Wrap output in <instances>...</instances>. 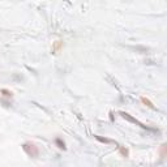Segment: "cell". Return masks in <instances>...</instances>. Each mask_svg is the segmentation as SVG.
<instances>
[{
	"label": "cell",
	"mask_w": 167,
	"mask_h": 167,
	"mask_svg": "<svg viewBox=\"0 0 167 167\" xmlns=\"http://www.w3.org/2000/svg\"><path fill=\"white\" fill-rule=\"evenodd\" d=\"M22 149H24V151L29 155V157H37V155L39 154L38 148L31 142H25L24 145H22Z\"/></svg>",
	"instance_id": "6da1fadb"
},
{
	"label": "cell",
	"mask_w": 167,
	"mask_h": 167,
	"mask_svg": "<svg viewBox=\"0 0 167 167\" xmlns=\"http://www.w3.org/2000/svg\"><path fill=\"white\" fill-rule=\"evenodd\" d=\"M140 100H141V102H142V103H144V105H145V106H148V107H150V108H154L153 103H151L150 100H149V99H146L145 97H141V98H140Z\"/></svg>",
	"instance_id": "7a4b0ae2"
},
{
	"label": "cell",
	"mask_w": 167,
	"mask_h": 167,
	"mask_svg": "<svg viewBox=\"0 0 167 167\" xmlns=\"http://www.w3.org/2000/svg\"><path fill=\"white\" fill-rule=\"evenodd\" d=\"M55 142H56V145L59 146L60 149H64V150H65V144H64V141H62V139H56Z\"/></svg>",
	"instance_id": "3957f363"
},
{
	"label": "cell",
	"mask_w": 167,
	"mask_h": 167,
	"mask_svg": "<svg viewBox=\"0 0 167 167\" xmlns=\"http://www.w3.org/2000/svg\"><path fill=\"white\" fill-rule=\"evenodd\" d=\"M119 151H120V154H122L124 158H127V157H128V154H129L128 150H127V149H124V148H122V146L119 148Z\"/></svg>",
	"instance_id": "277c9868"
},
{
	"label": "cell",
	"mask_w": 167,
	"mask_h": 167,
	"mask_svg": "<svg viewBox=\"0 0 167 167\" xmlns=\"http://www.w3.org/2000/svg\"><path fill=\"white\" fill-rule=\"evenodd\" d=\"M161 157H162V158L166 157V145L161 146Z\"/></svg>",
	"instance_id": "5b68a950"
},
{
	"label": "cell",
	"mask_w": 167,
	"mask_h": 167,
	"mask_svg": "<svg viewBox=\"0 0 167 167\" xmlns=\"http://www.w3.org/2000/svg\"><path fill=\"white\" fill-rule=\"evenodd\" d=\"M62 46H63V43H62V42H60V41H57V42L55 43V46H54V48H52V51H56V50H57V48H60V47H62Z\"/></svg>",
	"instance_id": "8992f818"
}]
</instances>
